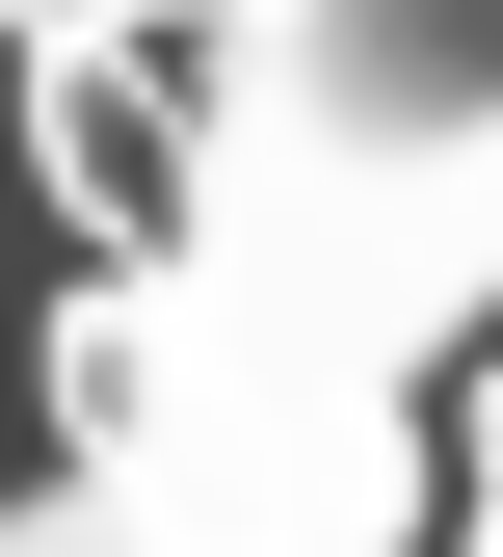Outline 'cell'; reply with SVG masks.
<instances>
[{
	"label": "cell",
	"instance_id": "6da1fadb",
	"mask_svg": "<svg viewBox=\"0 0 503 557\" xmlns=\"http://www.w3.org/2000/svg\"><path fill=\"white\" fill-rule=\"evenodd\" d=\"M398 372L424 345L265 213L186 265H106L53 319V505H0V557H398L424 505Z\"/></svg>",
	"mask_w": 503,
	"mask_h": 557
},
{
	"label": "cell",
	"instance_id": "7a4b0ae2",
	"mask_svg": "<svg viewBox=\"0 0 503 557\" xmlns=\"http://www.w3.org/2000/svg\"><path fill=\"white\" fill-rule=\"evenodd\" d=\"M239 213L451 345L503 293V0H239Z\"/></svg>",
	"mask_w": 503,
	"mask_h": 557
},
{
	"label": "cell",
	"instance_id": "3957f363",
	"mask_svg": "<svg viewBox=\"0 0 503 557\" xmlns=\"http://www.w3.org/2000/svg\"><path fill=\"white\" fill-rule=\"evenodd\" d=\"M0 27H27V53H80V27H106V0H0Z\"/></svg>",
	"mask_w": 503,
	"mask_h": 557
},
{
	"label": "cell",
	"instance_id": "277c9868",
	"mask_svg": "<svg viewBox=\"0 0 503 557\" xmlns=\"http://www.w3.org/2000/svg\"><path fill=\"white\" fill-rule=\"evenodd\" d=\"M477 557H503V478H477Z\"/></svg>",
	"mask_w": 503,
	"mask_h": 557
}]
</instances>
